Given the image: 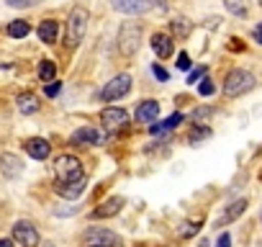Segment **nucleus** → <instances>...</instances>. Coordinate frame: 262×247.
Segmentation results:
<instances>
[{
  "label": "nucleus",
  "instance_id": "f257e3e1",
  "mask_svg": "<svg viewBox=\"0 0 262 247\" xmlns=\"http://www.w3.org/2000/svg\"><path fill=\"white\" fill-rule=\"evenodd\" d=\"M252 88H254V75L247 72V70H231L224 80V95H229V98L244 95Z\"/></svg>",
  "mask_w": 262,
  "mask_h": 247
},
{
  "label": "nucleus",
  "instance_id": "f03ea898",
  "mask_svg": "<svg viewBox=\"0 0 262 247\" xmlns=\"http://www.w3.org/2000/svg\"><path fill=\"white\" fill-rule=\"evenodd\" d=\"M85 31H88V11L85 8H72V13L67 18V47L75 49L82 42Z\"/></svg>",
  "mask_w": 262,
  "mask_h": 247
},
{
  "label": "nucleus",
  "instance_id": "7ed1b4c3",
  "mask_svg": "<svg viewBox=\"0 0 262 247\" xmlns=\"http://www.w3.org/2000/svg\"><path fill=\"white\" fill-rule=\"evenodd\" d=\"M139 44H142V26L131 24V21L123 24L121 31H118V49H121V54H126V57L137 54Z\"/></svg>",
  "mask_w": 262,
  "mask_h": 247
},
{
  "label": "nucleus",
  "instance_id": "20e7f679",
  "mask_svg": "<svg viewBox=\"0 0 262 247\" xmlns=\"http://www.w3.org/2000/svg\"><path fill=\"white\" fill-rule=\"evenodd\" d=\"M128 90H131V77H128V75H116L111 83L103 85V90H100V100H105V103H111V100H121Z\"/></svg>",
  "mask_w": 262,
  "mask_h": 247
},
{
  "label": "nucleus",
  "instance_id": "39448f33",
  "mask_svg": "<svg viewBox=\"0 0 262 247\" xmlns=\"http://www.w3.org/2000/svg\"><path fill=\"white\" fill-rule=\"evenodd\" d=\"M57 168V180H75V178H82V162L72 155H62L57 157L54 162Z\"/></svg>",
  "mask_w": 262,
  "mask_h": 247
},
{
  "label": "nucleus",
  "instance_id": "423d86ee",
  "mask_svg": "<svg viewBox=\"0 0 262 247\" xmlns=\"http://www.w3.org/2000/svg\"><path fill=\"white\" fill-rule=\"evenodd\" d=\"M85 242L90 244H100V247H121V237L111 229H103V227H90L85 229Z\"/></svg>",
  "mask_w": 262,
  "mask_h": 247
},
{
  "label": "nucleus",
  "instance_id": "0eeeda50",
  "mask_svg": "<svg viewBox=\"0 0 262 247\" xmlns=\"http://www.w3.org/2000/svg\"><path fill=\"white\" fill-rule=\"evenodd\" d=\"M100 121H103V127L108 132H121V129H126V123H128V113L123 108L111 106V108H103L100 111Z\"/></svg>",
  "mask_w": 262,
  "mask_h": 247
},
{
  "label": "nucleus",
  "instance_id": "6e6552de",
  "mask_svg": "<svg viewBox=\"0 0 262 247\" xmlns=\"http://www.w3.org/2000/svg\"><path fill=\"white\" fill-rule=\"evenodd\" d=\"M13 239L21 247H36L39 244V232L31 221H16L13 224Z\"/></svg>",
  "mask_w": 262,
  "mask_h": 247
},
{
  "label": "nucleus",
  "instance_id": "1a4fd4ad",
  "mask_svg": "<svg viewBox=\"0 0 262 247\" xmlns=\"http://www.w3.org/2000/svg\"><path fill=\"white\" fill-rule=\"evenodd\" d=\"M85 186H88V180H85V175H82V178H75V180H57L54 191H57L62 198L75 201V198H80V196L85 193Z\"/></svg>",
  "mask_w": 262,
  "mask_h": 247
},
{
  "label": "nucleus",
  "instance_id": "9d476101",
  "mask_svg": "<svg viewBox=\"0 0 262 247\" xmlns=\"http://www.w3.org/2000/svg\"><path fill=\"white\" fill-rule=\"evenodd\" d=\"M113 8L126 16H139L152 8V0H113Z\"/></svg>",
  "mask_w": 262,
  "mask_h": 247
},
{
  "label": "nucleus",
  "instance_id": "9b49d317",
  "mask_svg": "<svg viewBox=\"0 0 262 247\" xmlns=\"http://www.w3.org/2000/svg\"><path fill=\"white\" fill-rule=\"evenodd\" d=\"M0 173L6 178H18L24 173V162L18 160V155H11V152L0 155Z\"/></svg>",
  "mask_w": 262,
  "mask_h": 247
},
{
  "label": "nucleus",
  "instance_id": "f8f14e48",
  "mask_svg": "<svg viewBox=\"0 0 262 247\" xmlns=\"http://www.w3.org/2000/svg\"><path fill=\"white\" fill-rule=\"evenodd\" d=\"M72 145H103L105 142V134H100L98 129H90V127H82L77 129L72 137H70Z\"/></svg>",
  "mask_w": 262,
  "mask_h": 247
},
{
  "label": "nucleus",
  "instance_id": "ddd939ff",
  "mask_svg": "<svg viewBox=\"0 0 262 247\" xmlns=\"http://www.w3.org/2000/svg\"><path fill=\"white\" fill-rule=\"evenodd\" d=\"M121 209H123V198H121V196H111L108 201H103V203L93 211V216H95V219H111V216H116Z\"/></svg>",
  "mask_w": 262,
  "mask_h": 247
},
{
  "label": "nucleus",
  "instance_id": "4468645a",
  "mask_svg": "<svg viewBox=\"0 0 262 247\" xmlns=\"http://www.w3.org/2000/svg\"><path fill=\"white\" fill-rule=\"evenodd\" d=\"M160 116V103L157 100H142L139 106H137V121L139 123H152L155 118Z\"/></svg>",
  "mask_w": 262,
  "mask_h": 247
},
{
  "label": "nucleus",
  "instance_id": "2eb2a0df",
  "mask_svg": "<svg viewBox=\"0 0 262 247\" xmlns=\"http://www.w3.org/2000/svg\"><path fill=\"white\" fill-rule=\"evenodd\" d=\"M26 152H29L34 160H47L49 152H52V145H49L47 139H41V137H34V139L26 142Z\"/></svg>",
  "mask_w": 262,
  "mask_h": 247
},
{
  "label": "nucleus",
  "instance_id": "dca6fc26",
  "mask_svg": "<svg viewBox=\"0 0 262 247\" xmlns=\"http://www.w3.org/2000/svg\"><path fill=\"white\" fill-rule=\"evenodd\" d=\"M152 49H155L157 57L167 59V57L172 54V36H170V34H155V36H152Z\"/></svg>",
  "mask_w": 262,
  "mask_h": 247
},
{
  "label": "nucleus",
  "instance_id": "f3484780",
  "mask_svg": "<svg viewBox=\"0 0 262 247\" xmlns=\"http://www.w3.org/2000/svg\"><path fill=\"white\" fill-rule=\"evenodd\" d=\"M57 34H59L57 21L47 18V21H41V24H39V39H41L44 44H54V42H57Z\"/></svg>",
  "mask_w": 262,
  "mask_h": 247
},
{
  "label": "nucleus",
  "instance_id": "a211bd4d",
  "mask_svg": "<svg viewBox=\"0 0 262 247\" xmlns=\"http://www.w3.org/2000/svg\"><path fill=\"white\" fill-rule=\"evenodd\" d=\"M16 103H18V111L26 113V116H34V113L39 111V98H36L34 93H21V95L16 98Z\"/></svg>",
  "mask_w": 262,
  "mask_h": 247
},
{
  "label": "nucleus",
  "instance_id": "6ab92c4d",
  "mask_svg": "<svg viewBox=\"0 0 262 247\" xmlns=\"http://www.w3.org/2000/svg\"><path fill=\"white\" fill-rule=\"evenodd\" d=\"M183 121V113H172V116H167L162 123H152V127H149V132L152 134H160V132H170V129H175L178 127V123Z\"/></svg>",
  "mask_w": 262,
  "mask_h": 247
},
{
  "label": "nucleus",
  "instance_id": "aec40b11",
  "mask_svg": "<svg viewBox=\"0 0 262 247\" xmlns=\"http://www.w3.org/2000/svg\"><path fill=\"white\" fill-rule=\"evenodd\" d=\"M244 209H247V201L244 198H239V201H234L229 209H226V214L219 219V224H229V221H234L236 216H242L244 214Z\"/></svg>",
  "mask_w": 262,
  "mask_h": 247
},
{
  "label": "nucleus",
  "instance_id": "412c9836",
  "mask_svg": "<svg viewBox=\"0 0 262 247\" xmlns=\"http://www.w3.org/2000/svg\"><path fill=\"white\" fill-rule=\"evenodd\" d=\"M6 31H8V36H13V39H24V36H29L31 26H29L26 21H21V18H18V21H11Z\"/></svg>",
  "mask_w": 262,
  "mask_h": 247
},
{
  "label": "nucleus",
  "instance_id": "4be33fe9",
  "mask_svg": "<svg viewBox=\"0 0 262 247\" xmlns=\"http://www.w3.org/2000/svg\"><path fill=\"white\" fill-rule=\"evenodd\" d=\"M54 75H57V65H54L52 59L39 62V77H41L44 83H52V80H54Z\"/></svg>",
  "mask_w": 262,
  "mask_h": 247
},
{
  "label": "nucleus",
  "instance_id": "5701e85b",
  "mask_svg": "<svg viewBox=\"0 0 262 247\" xmlns=\"http://www.w3.org/2000/svg\"><path fill=\"white\" fill-rule=\"evenodd\" d=\"M170 26H172V34H175V36H188L190 29H193L190 21H185V18H178V21H172Z\"/></svg>",
  "mask_w": 262,
  "mask_h": 247
},
{
  "label": "nucleus",
  "instance_id": "b1692460",
  "mask_svg": "<svg viewBox=\"0 0 262 247\" xmlns=\"http://www.w3.org/2000/svg\"><path fill=\"white\" fill-rule=\"evenodd\" d=\"M208 134H211V132H208V129L203 127V123H198V127H195V129L190 132V145H198V142H201V139H206Z\"/></svg>",
  "mask_w": 262,
  "mask_h": 247
},
{
  "label": "nucleus",
  "instance_id": "393cba45",
  "mask_svg": "<svg viewBox=\"0 0 262 247\" xmlns=\"http://www.w3.org/2000/svg\"><path fill=\"white\" fill-rule=\"evenodd\" d=\"M198 229H201V221H185V224L180 227V234H183V237H193Z\"/></svg>",
  "mask_w": 262,
  "mask_h": 247
},
{
  "label": "nucleus",
  "instance_id": "a878e982",
  "mask_svg": "<svg viewBox=\"0 0 262 247\" xmlns=\"http://www.w3.org/2000/svg\"><path fill=\"white\" fill-rule=\"evenodd\" d=\"M175 65H178V70L188 72V70H190V57H188L185 52H180V54H178V62H175Z\"/></svg>",
  "mask_w": 262,
  "mask_h": 247
},
{
  "label": "nucleus",
  "instance_id": "bb28decb",
  "mask_svg": "<svg viewBox=\"0 0 262 247\" xmlns=\"http://www.w3.org/2000/svg\"><path fill=\"white\" fill-rule=\"evenodd\" d=\"M213 90H216V88H213V83H211L208 77H203V83L198 85V93H201V95H213Z\"/></svg>",
  "mask_w": 262,
  "mask_h": 247
},
{
  "label": "nucleus",
  "instance_id": "cd10ccee",
  "mask_svg": "<svg viewBox=\"0 0 262 247\" xmlns=\"http://www.w3.org/2000/svg\"><path fill=\"white\" fill-rule=\"evenodd\" d=\"M211 113H213L211 108H195V111H193V118H195V121L201 123V121H206V118H208Z\"/></svg>",
  "mask_w": 262,
  "mask_h": 247
},
{
  "label": "nucleus",
  "instance_id": "c85d7f7f",
  "mask_svg": "<svg viewBox=\"0 0 262 247\" xmlns=\"http://www.w3.org/2000/svg\"><path fill=\"white\" fill-rule=\"evenodd\" d=\"M152 72H155V77H157V80H162V83H165V80H170L167 70H165V67H160V65H155V67H152Z\"/></svg>",
  "mask_w": 262,
  "mask_h": 247
},
{
  "label": "nucleus",
  "instance_id": "c756f323",
  "mask_svg": "<svg viewBox=\"0 0 262 247\" xmlns=\"http://www.w3.org/2000/svg\"><path fill=\"white\" fill-rule=\"evenodd\" d=\"M59 90H62V83H49V85L44 88V93H47L49 98H54V95H57Z\"/></svg>",
  "mask_w": 262,
  "mask_h": 247
},
{
  "label": "nucleus",
  "instance_id": "7c9ffc66",
  "mask_svg": "<svg viewBox=\"0 0 262 247\" xmlns=\"http://www.w3.org/2000/svg\"><path fill=\"white\" fill-rule=\"evenodd\" d=\"M226 6L234 11V13H239V16H244V6H239V0H226Z\"/></svg>",
  "mask_w": 262,
  "mask_h": 247
},
{
  "label": "nucleus",
  "instance_id": "2f4dec72",
  "mask_svg": "<svg viewBox=\"0 0 262 247\" xmlns=\"http://www.w3.org/2000/svg\"><path fill=\"white\" fill-rule=\"evenodd\" d=\"M31 3H36V0H8V6H13V8H26Z\"/></svg>",
  "mask_w": 262,
  "mask_h": 247
},
{
  "label": "nucleus",
  "instance_id": "473e14b6",
  "mask_svg": "<svg viewBox=\"0 0 262 247\" xmlns=\"http://www.w3.org/2000/svg\"><path fill=\"white\" fill-rule=\"evenodd\" d=\"M203 72H206V70H203V67H201V70H193V72H190V75H188V83H198V80H201V77H203Z\"/></svg>",
  "mask_w": 262,
  "mask_h": 247
},
{
  "label": "nucleus",
  "instance_id": "72a5a7b5",
  "mask_svg": "<svg viewBox=\"0 0 262 247\" xmlns=\"http://www.w3.org/2000/svg\"><path fill=\"white\" fill-rule=\"evenodd\" d=\"M216 247H231V237L224 232L221 237H219V242H216Z\"/></svg>",
  "mask_w": 262,
  "mask_h": 247
},
{
  "label": "nucleus",
  "instance_id": "f704fd0d",
  "mask_svg": "<svg viewBox=\"0 0 262 247\" xmlns=\"http://www.w3.org/2000/svg\"><path fill=\"white\" fill-rule=\"evenodd\" d=\"M254 42H257V44H262V24H257V26H254Z\"/></svg>",
  "mask_w": 262,
  "mask_h": 247
},
{
  "label": "nucleus",
  "instance_id": "c9c22d12",
  "mask_svg": "<svg viewBox=\"0 0 262 247\" xmlns=\"http://www.w3.org/2000/svg\"><path fill=\"white\" fill-rule=\"evenodd\" d=\"M0 247H13V239H0Z\"/></svg>",
  "mask_w": 262,
  "mask_h": 247
},
{
  "label": "nucleus",
  "instance_id": "e433bc0d",
  "mask_svg": "<svg viewBox=\"0 0 262 247\" xmlns=\"http://www.w3.org/2000/svg\"><path fill=\"white\" fill-rule=\"evenodd\" d=\"M90 247H100V244H90Z\"/></svg>",
  "mask_w": 262,
  "mask_h": 247
}]
</instances>
